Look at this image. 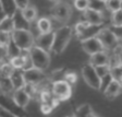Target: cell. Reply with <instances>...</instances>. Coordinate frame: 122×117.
<instances>
[{
	"mask_svg": "<svg viewBox=\"0 0 122 117\" xmlns=\"http://www.w3.org/2000/svg\"><path fill=\"white\" fill-rule=\"evenodd\" d=\"M73 33V28L68 25H62L53 32V43L51 47V51L55 54H61L66 48L70 43Z\"/></svg>",
	"mask_w": 122,
	"mask_h": 117,
	"instance_id": "1",
	"label": "cell"
},
{
	"mask_svg": "<svg viewBox=\"0 0 122 117\" xmlns=\"http://www.w3.org/2000/svg\"><path fill=\"white\" fill-rule=\"evenodd\" d=\"M11 41L21 51H28L34 46V36L30 31L14 30L11 33Z\"/></svg>",
	"mask_w": 122,
	"mask_h": 117,
	"instance_id": "2",
	"label": "cell"
},
{
	"mask_svg": "<svg viewBox=\"0 0 122 117\" xmlns=\"http://www.w3.org/2000/svg\"><path fill=\"white\" fill-rule=\"evenodd\" d=\"M28 56H30L32 67L41 70V71H45L50 65V56H49V54L47 51H44L41 49L37 48L35 46H33L28 50Z\"/></svg>",
	"mask_w": 122,
	"mask_h": 117,
	"instance_id": "3",
	"label": "cell"
},
{
	"mask_svg": "<svg viewBox=\"0 0 122 117\" xmlns=\"http://www.w3.org/2000/svg\"><path fill=\"white\" fill-rule=\"evenodd\" d=\"M97 39L99 43L102 44L104 50H113L116 47L121 45V39L116 36L113 33V31H111L108 28H102L99 31V33L97 34Z\"/></svg>",
	"mask_w": 122,
	"mask_h": 117,
	"instance_id": "4",
	"label": "cell"
},
{
	"mask_svg": "<svg viewBox=\"0 0 122 117\" xmlns=\"http://www.w3.org/2000/svg\"><path fill=\"white\" fill-rule=\"evenodd\" d=\"M51 94L55 99L60 101H66L72 95V87L64 80H57L51 84Z\"/></svg>",
	"mask_w": 122,
	"mask_h": 117,
	"instance_id": "5",
	"label": "cell"
},
{
	"mask_svg": "<svg viewBox=\"0 0 122 117\" xmlns=\"http://www.w3.org/2000/svg\"><path fill=\"white\" fill-rule=\"evenodd\" d=\"M51 14L60 24H64L71 17V6L63 1H58L51 8Z\"/></svg>",
	"mask_w": 122,
	"mask_h": 117,
	"instance_id": "6",
	"label": "cell"
},
{
	"mask_svg": "<svg viewBox=\"0 0 122 117\" xmlns=\"http://www.w3.org/2000/svg\"><path fill=\"white\" fill-rule=\"evenodd\" d=\"M0 106L16 117H26V112L24 111V108H21L15 104L12 96L3 94L1 92H0Z\"/></svg>",
	"mask_w": 122,
	"mask_h": 117,
	"instance_id": "7",
	"label": "cell"
},
{
	"mask_svg": "<svg viewBox=\"0 0 122 117\" xmlns=\"http://www.w3.org/2000/svg\"><path fill=\"white\" fill-rule=\"evenodd\" d=\"M22 77L24 80V83L33 84V85H38L41 82L47 80V76L45 74V72L33 68V67L22 70Z\"/></svg>",
	"mask_w": 122,
	"mask_h": 117,
	"instance_id": "8",
	"label": "cell"
},
{
	"mask_svg": "<svg viewBox=\"0 0 122 117\" xmlns=\"http://www.w3.org/2000/svg\"><path fill=\"white\" fill-rule=\"evenodd\" d=\"M82 77H83L84 81L88 84L92 89L99 90V85H100V78L97 76L96 70L93 66L89 64L84 65L82 68Z\"/></svg>",
	"mask_w": 122,
	"mask_h": 117,
	"instance_id": "9",
	"label": "cell"
},
{
	"mask_svg": "<svg viewBox=\"0 0 122 117\" xmlns=\"http://www.w3.org/2000/svg\"><path fill=\"white\" fill-rule=\"evenodd\" d=\"M52 43H53V31L49 32V33L39 34L34 39V46L44 51H47V53L51 50Z\"/></svg>",
	"mask_w": 122,
	"mask_h": 117,
	"instance_id": "10",
	"label": "cell"
},
{
	"mask_svg": "<svg viewBox=\"0 0 122 117\" xmlns=\"http://www.w3.org/2000/svg\"><path fill=\"white\" fill-rule=\"evenodd\" d=\"M82 48H83V50L86 54H88L89 56L104 50L102 44L99 43V41L97 39V37L88 38V39H86V41H83L82 42Z\"/></svg>",
	"mask_w": 122,
	"mask_h": 117,
	"instance_id": "11",
	"label": "cell"
},
{
	"mask_svg": "<svg viewBox=\"0 0 122 117\" xmlns=\"http://www.w3.org/2000/svg\"><path fill=\"white\" fill-rule=\"evenodd\" d=\"M83 17L84 21L91 25H102L104 24V14L100 12H96V11L87 9L86 11H84Z\"/></svg>",
	"mask_w": 122,
	"mask_h": 117,
	"instance_id": "12",
	"label": "cell"
},
{
	"mask_svg": "<svg viewBox=\"0 0 122 117\" xmlns=\"http://www.w3.org/2000/svg\"><path fill=\"white\" fill-rule=\"evenodd\" d=\"M12 99L18 106H20L21 108H24V107L28 104V102H30V96L22 88V89H18V90H14V91H13Z\"/></svg>",
	"mask_w": 122,
	"mask_h": 117,
	"instance_id": "13",
	"label": "cell"
},
{
	"mask_svg": "<svg viewBox=\"0 0 122 117\" xmlns=\"http://www.w3.org/2000/svg\"><path fill=\"white\" fill-rule=\"evenodd\" d=\"M108 60H109V55L107 54L106 50H102L92 55L91 60H89L91 61L89 65L93 66L94 68L100 67V66H108Z\"/></svg>",
	"mask_w": 122,
	"mask_h": 117,
	"instance_id": "14",
	"label": "cell"
},
{
	"mask_svg": "<svg viewBox=\"0 0 122 117\" xmlns=\"http://www.w3.org/2000/svg\"><path fill=\"white\" fill-rule=\"evenodd\" d=\"M13 20V25H14V30H25V31H30V24L25 19L23 18L22 13L20 10H16L15 13L12 17Z\"/></svg>",
	"mask_w": 122,
	"mask_h": 117,
	"instance_id": "15",
	"label": "cell"
},
{
	"mask_svg": "<svg viewBox=\"0 0 122 117\" xmlns=\"http://www.w3.org/2000/svg\"><path fill=\"white\" fill-rule=\"evenodd\" d=\"M102 25H91V24H89V25L77 36V38H79L81 42H83V41L88 39V38L96 37L97 34L99 33V31L102 30Z\"/></svg>",
	"mask_w": 122,
	"mask_h": 117,
	"instance_id": "16",
	"label": "cell"
},
{
	"mask_svg": "<svg viewBox=\"0 0 122 117\" xmlns=\"http://www.w3.org/2000/svg\"><path fill=\"white\" fill-rule=\"evenodd\" d=\"M121 88H122L121 82L116 81V80H112V81L109 83V85L106 88V90L104 91V93L108 99H114L116 96H118V95L120 94Z\"/></svg>",
	"mask_w": 122,
	"mask_h": 117,
	"instance_id": "17",
	"label": "cell"
},
{
	"mask_svg": "<svg viewBox=\"0 0 122 117\" xmlns=\"http://www.w3.org/2000/svg\"><path fill=\"white\" fill-rule=\"evenodd\" d=\"M10 80L12 83V87L14 90L22 89L24 87V80L22 77V70H14L12 72V74L10 76Z\"/></svg>",
	"mask_w": 122,
	"mask_h": 117,
	"instance_id": "18",
	"label": "cell"
},
{
	"mask_svg": "<svg viewBox=\"0 0 122 117\" xmlns=\"http://www.w3.org/2000/svg\"><path fill=\"white\" fill-rule=\"evenodd\" d=\"M0 6H1V9L5 15L9 18H12L15 11L18 10L15 6V1H0Z\"/></svg>",
	"mask_w": 122,
	"mask_h": 117,
	"instance_id": "19",
	"label": "cell"
},
{
	"mask_svg": "<svg viewBox=\"0 0 122 117\" xmlns=\"http://www.w3.org/2000/svg\"><path fill=\"white\" fill-rule=\"evenodd\" d=\"M37 28L41 32V34L49 33L52 32V26H51V21L49 18H41L37 21Z\"/></svg>",
	"mask_w": 122,
	"mask_h": 117,
	"instance_id": "20",
	"label": "cell"
},
{
	"mask_svg": "<svg viewBox=\"0 0 122 117\" xmlns=\"http://www.w3.org/2000/svg\"><path fill=\"white\" fill-rule=\"evenodd\" d=\"M14 31V25H13L12 18L5 17L2 20L0 21V32H5V33L11 34Z\"/></svg>",
	"mask_w": 122,
	"mask_h": 117,
	"instance_id": "21",
	"label": "cell"
},
{
	"mask_svg": "<svg viewBox=\"0 0 122 117\" xmlns=\"http://www.w3.org/2000/svg\"><path fill=\"white\" fill-rule=\"evenodd\" d=\"M73 117H96V115L93 114L92 107L88 104H84L76 110Z\"/></svg>",
	"mask_w": 122,
	"mask_h": 117,
	"instance_id": "22",
	"label": "cell"
},
{
	"mask_svg": "<svg viewBox=\"0 0 122 117\" xmlns=\"http://www.w3.org/2000/svg\"><path fill=\"white\" fill-rule=\"evenodd\" d=\"M21 13H22L23 18L25 19L28 23H30L32 21H34L36 19V17H37V11H36V8L33 7V6H30V5L28 6L26 9H24V10L21 11Z\"/></svg>",
	"mask_w": 122,
	"mask_h": 117,
	"instance_id": "23",
	"label": "cell"
},
{
	"mask_svg": "<svg viewBox=\"0 0 122 117\" xmlns=\"http://www.w3.org/2000/svg\"><path fill=\"white\" fill-rule=\"evenodd\" d=\"M14 89L12 87V83H11L10 78H1L0 80V92L3 93V94H10L13 93Z\"/></svg>",
	"mask_w": 122,
	"mask_h": 117,
	"instance_id": "24",
	"label": "cell"
},
{
	"mask_svg": "<svg viewBox=\"0 0 122 117\" xmlns=\"http://www.w3.org/2000/svg\"><path fill=\"white\" fill-rule=\"evenodd\" d=\"M5 50H7V59H9V60L13 57L19 56L21 54V50L14 45V43L12 41H10V43L8 44V46L5 47Z\"/></svg>",
	"mask_w": 122,
	"mask_h": 117,
	"instance_id": "25",
	"label": "cell"
},
{
	"mask_svg": "<svg viewBox=\"0 0 122 117\" xmlns=\"http://www.w3.org/2000/svg\"><path fill=\"white\" fill-rule=\"evenodd\" d=\"M88 9L96 12H100L102 13V11L106 9L105 6V1H99V0H91L88 1Z\"/></svg>",
	"mask_w": 122,
	"mask_h": 117,
	"instance_id": "26",
	"label": "cell"
},
{
	"mask_svg": "<svg viewBox=\"0 0 122 117\" xmlns=\"http://www.w3.org/2000/svg\"><path fill=\"white\" fill-rule=\"evenodd\" d=\"M105 6H106V9L109 10L111 13L117 12L119 10H122V2L120 0H109V1H105Z\"/></svg>",
	"mask_w": 122,
	"mask_h": 117,
	"instance_id": "27",
	"label": "cell"
},
{
	"mask_svg": "<svg viewBox=\"0 0 122 117\" xmlns=\"http://www.w3.org/2000/svg\"><path fill=\"white\" fill-rule=\"evenodd\" d=\"M13 71H14V69L9 64V61H5V62L0 66V74H1V78H10V76L12 74Z\"/></svg>",
	"mask_w": 122,
	"mask_h": 117,
	"instance_id": "28",
	"label": "cell"
},
{
	"mask_svg": "<svg viewBox=\"0 0 122 117\" xmlns=\"http://www.w3.org/2000/svg\"><path fill=\"white\" fill-rule=\"evenodd\" d=\"M111 24L116 28H121L122 26V10L113 12L111 14Z\"/></svg>",
	"mask_w": 122,
	"mask_h": 117,
	"instance_id": "29",
	"label": "cell"
},
{
	"mask_svg": "<svg viewBox=\"0 0 122 117\" xmlns=\"http://www.w3.org/2000/svg\"><path fill=\"white\" fill-rule=\"evenodd\" d=\"M109 74L111 76L112 80H116V81L121 82V79H122V68H121V66H117V67H113V68H110Z\"/></svg>",
	"mask_w": 122,
	"mask_h": 117,
	"instance_id": "30",
	"label": "cell"
},
{
	"mask_svg": "<svg viewBox=\"0 0 122 117\" xmlns=\"http://www.w3.org/2000/svg\"><path fill=\"white\" fill-rule=\"evenodd\" d=\"M112 81V78L109 73L106 74V76L102 77L100 78V85H99V91H102L104 93V91L106 90V88L109 85V83Z\"/></svg>",
	"mask_w": 122,
	"mask_h": 117,
	"instance_id": "31",
	"label": "cell"
},
{
	"mask_svg": "<svg viewBox=\"0 0 122 117\" xmlns=\"http://www.w3.org/2000/svg\"><path fill=\"white\" fill-rule=\"evenodd\" d=\"M74 7L79 11H86L88 9V0H76L74 1Z\"/></svg>",
	"mask_w": 122,
	"mask_h": 117,
	"instance_id": "32",
	"label": "cell"
},
{
	"mask_svg": "<svg viewBox=\"0 0 122 117\" xmlns=\"http://www.w3.org/2000/svg\"><path fill=\"white\" fill-rule=\"evenodd\" d=\"M11 41V34L5 33V32H0V46L7 47L8 44Z\"/></svg>",
	"mask_w": 122,
	"mask_h": 117,
	"instance_id": "33",
	"label": "cell"
},
{
	"mask_svg": "<svg viewBox=\"0 0 122 117\" xmlns=\"http://www.w3.org/2000/svg\"><path fill=\"white\" fill-rule=\"evenodd\" d=\"M63 80L72 87V84H74L77 80V77H76V73H74V72H66L63 77Z\"/></svg>",
	"mask_w": 122,
	"mask_h": 117,
	"instance_id": "34",
	"label": "cell"
},
{
	"mask_svg": "<svg viewBox=\"0 0 122 117\" xmlns=\"http://www.w3.org/2000/svg\"><path fill=\"white\" fill-rule=\"evenodd\" d=\"M88 25L89 24L88 23H86L85 21H81V22H79V23H76L75 24V26H74V32L76 33V35L79 36Z\"/></svg>",
	"mask_w": 122,
	"mask_h": 117,
	"instance_id": "35",
	"label": "cell"
},
{
	"mask_svg": "<svg viewBox=\"0 0 122 117\" xmlns=\"http://www.w3.org/2000/svg\"><path fill=\"white\" fill-rule=\"evenodd\" d=\"M95 70H96L97 76H98L99 78H102V77H104V76L109 73L110 68L108 66H100V67H96Z\"/></svg>",
	"mask_w": 122,
	"mask_h": 117,
	"instance_id": "36",
	"label": "cell"
},
{
	"mask_svg": "<svg viewBox=\"0 0 122 117\" xmlns=\"http://www.w3.org/2000/svg\"><path fill=\"white\" fill-rule=\"evenodd\" d=\"M15 6H16L18 10L22 11L30 6V2H28L27 0H19V1H15Z\"/></svg>",
	"mask_w": 122,
	"mask_h": 117,
	"instance_id": "37",
	"label": "cell"
},
{
	"mask_svg": "<svg viewBox=\"0 0 122 117\" xmlns=\"http://www.w3.org/2000/svg\"><path fill=\"white\" fill-rule=\"evenodd\" d=\"M52 110H53V107L51 106V105L45 104V103H41V113H43V114L48 115V114H50V113L52 112Z\"/></svg>",
	"mask_w": 122,
	"mask_h": 117,
	"instance_id": "38",
	"label": "cell"
},
{
	"mask_svg": "<svg viewBox=\"0 0 122 117\" xmlns=\"http://www.w3.org/2000/svg\"><path fill=\"white\" fill-rule=\"evenodd\" d=\"M5 59H7V50H5V47L0 46V66L5 62Z\"/></svg>",
	"mask_w": 122,
	"mask_h": 117,
	"instance_id": "39",
	"label": "cell"
},
{
	"mask_svg": "<svg viewBox=\"0 0 122 117\" xmlns=\"http://www.w3.org/2000/svg\"><path fill=\"white\" fill-rule=\"evenodd\" d=\"M0 117H16V116H14L13 114L9 113L8 111H5V108L0 106Z\"/></svg>",
	"mask_w": 122,
	"mask_h": 117,
	"instance_id": "40",
	"label": "cell"
},
{
	"mask_svg": "<svg viewBox=\"0 0 122 117\" xmlns=\"http://www.w3.org/2000/svg\"><path fill=\"white\" fill-rule=\"evenodd\" d=\"M5 13H3V11H2V9H1V6H0V21L2 20L3 18H5Z\"/></svg>",
	"mask_w": 122,
	"mask_h": 117,
	"instance_id": "41",
	"label": "cell"
},
{
	"mask_svg": "<svg viewBox=\"0 0 122 117\" xmlns=\"http://www.w3.org/2000/svg\"><path fill=\"white\" fill-rule=\"evenodd\" d=\"M0 80H1V74H0Z\"/></svg>",
	"mask_w": 122,
	"mask_h": 117,
	"instance_id": "42",
	"label": "cell"
},
{
	"mask_svg": "<svg viewBox=\"0 0 122 117\" xmlns=\"http://www.w3.org/2000/svg\"><path fill=\"white\" fill-rule=\"evenodd\" d=\"M96 117H98V116H96Z\"/></svg>",
	"mask_w": 122,
	"mask_h": 117,
	"instance_id": "43",
	"label": "cell"
}]
</instances>
